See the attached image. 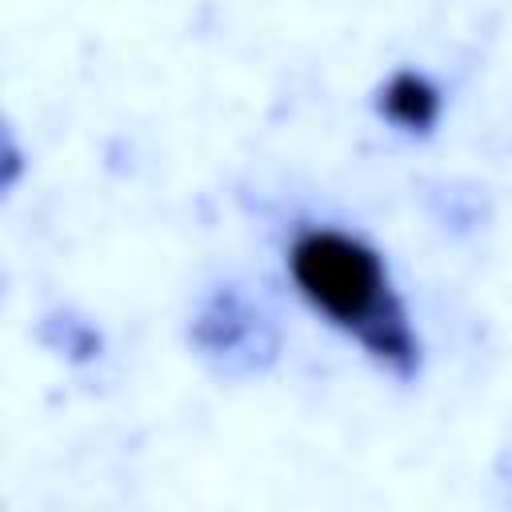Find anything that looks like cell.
<instances>
[{
    "mask_svg": "<svg viewBox=\"0 0 512 512\" xmlns=\"http://www.w3.org/2000/svg\"><path fill=\"white\" fill-rule=\"evenodd\" d=\"M288 268L300 296L320 316L356 336L380 364L412 372V328L384 276L380 256L368 244L336 228H300L288 244Z\"/></svg>",
    "mask_w": 512,
    "mask_h": 512,
    "instance_id": "6da1fadb",
    "label": "cell"
},
{
    "mask_svg": "<svg viewBox=\"0 0 512 512\" xmlns=\"http://www.w3.org/2000/svg\"><path fill=\"white\" fill-rule=\"evenodd\" d=\"M436 108H440L436 88L424 76H416V72H400L384 88V112L400 128H428L436 120Z\"/></svg>",
    "mask_w": 512,
    "mask_h": 512,
    "instance_id": "7a4b0ae2",
    "label": "cell"
}]
</instances>
